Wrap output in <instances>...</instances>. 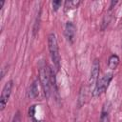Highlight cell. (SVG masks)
I'll return each mask as SVG.
<instances>
[{
    "mask_svg": "<svg viewBox=\"0 0 122 122\" xmlns=\"http://www.w3.org/2000/svg\"><path fill=\"white\" fill-rule=\"evenodd\" d=\"M48 46L51 58L55 66L56 70L60 68V54H59V48L57 44V39L54 33H50L48 36Z\"/></svg>",
    "mask_w": 122,
    "mask_h": 122,
    "instance_id": "obj_1",
    "label": "cell"
},
{
    "mask_svg": "<svg viewBox=\"0 0 122 122\" xmlns=\"http://www.w3.org/2000/svg\"><path fill=\"white\" fill-rule=\"evenodd\" d=\"M39 80L44 91V93L47 97L50 96L51 92V78H50V69H48L45 63H40L39 65Z\"/></svg>",
    "mask_w": 122,
    "mask_h": 122,
    "instance_id": "obj_2",
    "label": "cell"
},
{
    "mask_svg": "<svg viewBox=\"0 0 122 122\" xmlns=\"http://www.w3.org/2000/svg\"><path fill=\"white\" fill-rule=\"evenodd\" d=\"M113 77V74L112 72H109V73H106L104 76H102L100 79H98V82L96 84V87L94 89V92H93V95L94 96H99L101 95L108 88L110 82L112 81Z\"/></svg>",
    "mask_w": 122,
    "mask_h": 122,
    "instance_id": "obj_3",
    "label": "cell"
},
{
    "mask_svg": "<svg viewBox=\"0 0 122 122\" xmlns=\"http://www.w3.org/2000/svg\"><path fill=\"white\" fill-rule=\"evenodd\" d=\"M99 69H100V65H99L98 59H94L92 65V70H91V74H90V79H89V88L92 93H93L96 84L98 82V75H99V71H100Z\"/></svg>",
    "mask_w": 122,
    "mask_h": 122,
    "instance_id": "obj_4",
    "label": "cell"
},
{
    "mask_svg": "<svg viewBox=\"0 0 122 122\" xmlns=\"http://www.w3.org/2000/svg\"><path fill=\"white\" fill-rule=\"evenodd\" d=\"M12 86H13V82L11 80L8 81L3 90H2V92H1V96H0V110L3 111L8 103V100L10 96V93H11V90H12Z\"/></svg>",
    "mask_w": 122,
    "mask_h": 122,
    "instance_id": "obj_5",
    "label": "cell"
},
{
    "mask_svg": "<svg viewBox=\"0 0 122 122\" xmlns=\"http://www.w3.org/2000/svg\"><path fill=\"white\" fill-rule=\"evenodd\" d=\"M64 33H65V37H66L67 41L70 44H72L74 42V38H75V26L73 25L72 22L66 23Z\"/></svg>",
    "mask_w": 122,
    "mask_h": 122,
    "instance_id": "obj_6",
    "label": "cell"
},
{
    "mask_svg": "<svg viewBox=\"0 0 122 122\" xmlns=\"http://www.w3.org/2000/svg\"><path fill=\"white\" fill-rule=\"evenodd\" d=\"M119 64V57L116 54H112L110 56L109 61H108V66L111 70H115L116 67Z\"/></svg>",
    "mask_w": 122,
    "mask_h": 122,
    "instance_id": "obj_7",
    "label": "cell"
},
{
    "mask_svg": "<svg viewBox=\"0 0 122 122\" xmlns=\"http://www.w3.org/2000/svg\"><path fill=\"white\" fill-rule=\"evenodd\" d=\"M38 95V88H37V82L33 81V83L31 84V86L30 87V91H29V97L30 98H35Z\"/></svg>",
    "mask_w": 122,
    "mask_h": 122,
    "instance_id": "obj_8",
    "label": "cell"
},
{
    "mask_svg": "<svg viewBox=\"0 0 122 122\" xmlns=\"http://www.w3.org/2000/svg\"><path fill=\"white\" fill-rule=\"evenodd\" d=\"M80 4V1H66L65 2V10L67 11L68 10L70 9H74V8H77L78 5Z\"/></svg>",
    "mask_w": 122,
    "mask_h": 122,
    "instance_id": "obj_9",
    "label": "cell"
},
{
    "mask_svg": "<svg viewBox=\"0 0 122 122\" xmlns=\"http://www.w3.org/2000/svg\"><path fill=\"white\" fill-rule=\"evenodd\" d=\"M87 95H86V89L85 88H81V91H80V94H79V99H78V106L79 108L85 104V99H86Z\"/></svg>",
    "mask_w": 122,
    "mask_h": 122,
    "instance_id": "obj_10",
    "label": "cell"
},
{
    "mask_svg": "<svg viewBox=\"0 0 122 122\" xmlns=\"http://www.w3.org/2000/svg\"><path fill=\"white\" fill-rule=\"evenodd\" d=\"M100 122H110V117H109V112L103 110L101 112L100 116Z\"/></svg>",
    "mask_w": 122,
    "mask_h": 122,
    "instance_id": "obj_11",
    "label": "cell"
},
{
    "mask_svg": "<svg viewBox=\"0 0 122 122\" xmlns=\"http://www.w3.org/2000/svg\"><path fill=\"white\" fill-rule=\"evenodd\" d=\"M61 4H62V2L59 1V0H57V1H53V2H52V10H53L54 11H56V10L60 8Z\"/></svg>",
    "mask_w": 122,
    "mask_h": 122,
    "instance_id": "obj_12",
    "label": "cell"
},
{
    "mask_svg": "<svg viewBox=\"0 0 122 122\" xmlns=\"http://www.w3.org/2000/svg\"><path fill=\"white\" fill-rule=\"evenodd\" d=\"M12 122H21V114H20V112H17L13 118H12Z\"/></svg>",
    "mask_w": 122,
    "mask_h": 122,
    "instance_id": "obj_13",
    "label": "cell"
},
{
    "mask_svg": "<svg viewBox=\"0 0 122 122\" xmlns=\"http://www.w3.org/2000/svg\"><path fill=\"white\" fill-rule=\"evenodd\" d=\"M8 65H6L4 68H2V71H1V78H3L4 77V75H5V73H6V71H8Z\"/></svg>",
    "mask_w": 122,
    "mask_h": 122,
    "instance_id": "obj_14",
    "label": "cell"
},
{
    "mask_svg": "<svg viewBox=\"0 0 122 122\" xmlns=\"http://www.w3.org/2000/svg\"><path fill=\"white\" fill-rule=\"evenodd\" d=\"M116 3H117V1H112V3H111V6H110V10H111V9L112 8V6H113V5H115Z\"/></svg>",
    "mask_w": 122,
    "mask_h": 122,
    "instance_id": "obj_15",
    "label": "cell"
},
{
    "mask_svg": "<svg viewBox=\"0 0 122 122\" xmlns=\"http://www.w3.org/2000/svg\"><path fill=\"white\" fill-rule=\"evenodd\" d=\"M121 26H122V25H121Z\"/></svg>",
    "mask_w": 122,
    "mask_h": 122,
    "instance_id": "obj_16",
    "label": "cell"
}]
</instances>
